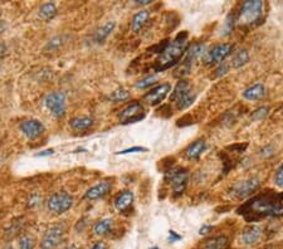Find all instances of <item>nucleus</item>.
<instances>
[{
  "label": "nucleus",
  "instance_id": "nucleus-1",
  "mask_svg": "<svg viewBox=\"0 0 283 249\" xmlns=\"http://www.w3.org/2000/svg\"><path fill=\"white\" fill-rule=\"evenodd\" d=\"M283 194L265 190L253 196L251 200L238 208L237 213L249 223L258 222L267 217H278L283 214Z\"/></svg>",
  "mask_w": 283,
  "mask_h": 249
},
{
  "label": "nucleus",
  "instance_id": "nucleus-2",
  "mask_svg": "<svg viewBox=\"0 0 283 249\" xmlns=\"http://www.w3.org/2000/svg\"><path fill=\"white\" fill-rule=\"evenodd\" d=\"M188 48V32L184 30V32H180L173 41L169 42V44L162 51V53L159 54V58L155 61V64H153L155 72L159 73V72H164L176 65L180 60L185 56Z\"/></svg>",
  "mask_w": 283,
  "mask_h": 249
},
{
  "label": "nucleus",
  "instance_id": "nucleus-3",
  "mask_svg": "<svg viewBox=\"0 0 283 249\" xmlns=\"http://www.w3.org/2000/svg\"><path fill=\"white\" fill-rule=\"evenodd\" d=\"M264 12V3L261 0H248L244 1L239 9L236 23L240 27H253L254 24L262 19Z\"/></svg>",
  "mask_w": 283,
  "mask_h": 249
},
{
  "label": "nucleus",
  "instance_id": "nucleus-4",
  "mask_svg": "<svg viewBox=\"0 0 283 249\" xmlns=\"http://www.w3.org/2000/svg\"><path fill=\"white\" fill-rule=\"evenodd\" d=\"M204 53H205V47L203 43H194L193 45H190L185 56H184V60L181 61V65L176 69L175 77H184V76L189 74L195 61L204 56Z\"/></svg>",
  "mask_w": 283,
  "mask_h": 249
},
{
  "label": "nucleus",
  "instance_id": "nucleus-5",
  "mask_svg": "<svg viewBox=\"0 0 283 249\" xmlns=\"http://www.w3.org/2000/svg\"><path fill=\"white\" fill-rule=\"evenodd\" d=\"M233 52V45L229 43H219L213 45L209 51H207L203 56L204 65H217L220 64L225 61L227 57H229Z\"/></svg>",
  "mask_w": 283,
  "mask_h": 249
},
{
  "label": "nucleus",
  "instance_id": "nucleus-6",
  "mask_svg": "<svg viewBox=\"0 0 283 249\" xmlns=\"http://www.w3.org/2000/svg\"><path fill=\"white\" fill-rule=\"evenodd\" d=\"M261 183L258 178H251L247 179V180L238 181L236 184L232 185V187L229 189V195L232 196V199H236V200H243V199H247L254 194L260 187Z\"/></svg>",
  "mask_w": 283,
  "mask_h": 249
},
{
  "label": "nucleus",
  "instance_id": "nucleus-7",
  "mask_svg": "<svg viewBox=\"0 0 283 249\" xmlns=\"http://www.w3.org/2000/svg\"><path fill=\"white\" fill-rule=\"evenodd\" d=\"M168 180L170 181L174 196L183 195L186 187H188V169H185V167H177V169L170 170V171L168 172Z\"/></svg>",
  "mask_w": 283,
  "mask_h": 249
},
{
  "label": "nucleus",
  "instance_id": "nucleus-8",
  "mask_svg": "<svg viewBox=\"0 0 283 249\" xmlns=\"http://www.w3.org/2000/svg\"><path fill=\"white\" fill-rule=\"evenodd\" d=\"M72 205H73V198L65 191L53 194L47 202V207L50 213L58 214V215L69 210Z\"/></svg>",
  "mask_w": 283,
  "mask_h": 249
},
{
  "label": "nucleus",
  "instance_id": "nucleus-9",
  "mask_svg": "<svg viewBox=\"0 0 283 249\" xmlns=\"http://www.w3.org/2000/svg\"><path fill=\"white\" fill-rule=\"evenodd\" d=\"M44 104L57 119L65 117V111H67V104H65V95L63 92H52L47 95Z\"/></svg>",
  "mask_w": 283,
  "mask_h": 249
},
{
  "label": "nucleus",
  "instance_id": "nucleus-10",
  "mask_svg": "<svg viewBox=\"0 0 283 249\" xmlns=\"http://www.w3.org/2000/svg\"><path fill=\"white\" fill-rule=\"evenodd\" d=\"M118 119L122 124H135L145 119V108L141 102H132L120 112Z\"/></svg>",
  "mask_w": 283,
  "mask_h": 249
},
{
  "label": "nucleus",
  "instance_id": "nucleus-11",
  "mask_svg": "<svg viewBox=\"0 0 283 249\" xmlns=\"http://www.w3.org/2000/svg\"><path fill=\"white\" fill-rule=\"evenodd\" d=\"M65 235V227L61 224L50 227L43 235V239L41 242L42 249H54L59 243L62 242Z\"/></svg>",
  "mask_w": 283,
  "mask_h": 249
},
{
  "label": "nucleus",
  "instance_id": "nucleus-12",
  "mask_svg": "<svg viewBox=\"0 0 283 249\" xmlns=\"http://www.w3.org/2000/svg\"><path fill=\"white\" fill-rule=\"evenodd\" d=\"M171 91L170 83H161L159 86L153 87L144 96V101L150 106H157L161 104Z\"/></svg>",
  "mask_w": 283,
  "mask_h": 249
},
{
  "label": "nucleus",
  "instance_id": "nucleus-13",
  "mask_svg": "<svg viewBox=\"0 0 283 249\" xmlns=\"http://www.w3.org/2000/svg\"><path fill=\"white\" fill-rule=\"evenodd\" d=\"M21 130L25 137L29 140H36L44 132L45 127L38 120H27L21 124Z\"/></svg>",
  "mask_w": 283,
  "mask_h": 249
},
{
  "label": "nucleus",
  "instance_id": "nucleus-14",
  "mask_svg": "<svg viewBox=\"0 0 283 249\" xmlns=\"http://www.w3.org/2000/svg\"><path fill=\"white\" fill-rule=\"evenodd\" d=\"M111 189H112L111 181H101L97 185H94L91 189L87 190L83 198L87 199V200H97V199L106 196L111 191Z\"/></svg>",
  "mask_w": 283,
  "mask_h": 249
},
{
  "label": "nucleus",
  "instance_id": "nucleus-15",
  "mask_svg": "<svg viewBox=\"0 0 283 249\" xmlns=\"http://www.w3.org/2000/svg\"><path fill=\"white\" fill-rule=\"evenodd\" d=\"M243 98L247 101H258L265 96V87L262 83H254L251 87L244 89L242 93Z\"/></svg>",
  "mask_w": 283,
  "mask_h": 249
},
{
  "label": "nucleus",
  "instance_id": "nucleus-16",
  "mask_svg": "<svg viewBox=\"0 0 283 249\" xmlns=\"http://www.w3.org/2000/svg\"><path fill=\"white\" fill-rule=\"evenodd\" d=\"M133 203V193L130 190H125L121 194H118L117 198L115 199V208L118 211L125 213L130 209V207Z\"/></svg>",
  "mask_w": 283,
  "mask_h": 249
},
{
  "label": "nucleus",
  "instance_id": "nucleus-17",
  "mask_svg": "<svg viewBox=\"0 0 283 249\" xmlns=\"http://www.w3.org/2000/svg\"><path fill=\"white\" fill-rule=\"evenodd\" d=\"M261 235H262V229L257 226H249L243 230L242 239L245 244L252 246V244L257 243L260 240Z\"/></svg>",
  "mask_w": 283,
  "mask_h": 249
},
{
  "label": "nucleus",
  "instance_id": "nucleus-18",
  "mask_svg": "<svg viewBox=\"0 0 283 249\" xmlns=\"http://www.w3.org/2000/svg\"><path fill=\"white\" fill-rule=\"evenodd\" d=\"M207 148V143L204 140H198L193 143L192 145H189L185 150V155L190 160H196L200 157V155L205 151Z\"/></svg>",
  "mask_w": 283,
  "mask_h": 249
},
{
  "label": "nucleus",
  "instance_id": "nucleus-19",
  "mask_svg": "<svg viewBox=\"0 0 283 249\" xmlns=\"http://www.w3.org/2000/svg\"><path fill=\"white\" fill-rule=\"evenodd\" d=\"M149 17H150V13L146 9H142L133 15L132 21H131V30L133 33H139L145 27V24L148 23Z\"/></svg>",
  "mask_w": 283,
  "mask_h": 249
},
{
  "label": "nucleus",
  "instance_id": "nucleus-20",
  "mask_svg": "<svg viewBox=\"0 0 283 249\" xmlns=\"http://www.w3.org/2000/svg\"><path fill=\"white\" fill-rule=\"evenodd\" d=\"M93 119L91 116H82V117H74L69 121V126L76 131H86L88 130L93 124Z\"/></svg>",
  "mask_w": 283,
  "mask_h": 249
},
{
  "label": "nucleus",
  "instance_id": "nucleus-21",
  "mask_svg": "<svg viewBox=\"0 0 283 249\" xmlns=\"http://www.w3.org/2000/svg\"><path fill=\"white\" fill-rule=\"evenodd\" d=\"M248 62H249V53H248L247 49H239V51H237L236 53L233 54V57H232L230 64H232L233 68L239 69L244 67Z\"/></svg>",
  "mask_w": 283,
  "mask_h": 249
},
{
  "label": "nucleus",
  "instance_id": "nucleus-22",
  "mask_svg": "<svg viewBox=\"0 0 283 249\" xmlns=\"http://www.w3.org/2000/svg\"><path fill=\"white\" fill-rule=\"evenodd\" d=\"M189 91H192V88H190V84H189L188 81L180 80L179 82L176 83V86L174 87V89H173V92H171L170 102H175L177 98H180L181 96L188 93Z\"/></svg>",
  "mask_w": 283,
  "mask_h": 249
},
{
  "label": "nucleus",
  "instance_id": "nucleus-23",
  "mask_svg": "<svg viewBox=\"0 0 283 249\" xmlns=\"http://www.w3.org/2000/svg\"><path fill=\"white\" fill-rule=\"evenodd\" d=\"M228 240L227 237L224 235H220V237H214L210 238V239L205 240V244H204V248L205 249H227Z\"/></svg>",
  "mask_w": 283,
  "mask_h": 249
},
{
  "label": "nucleus",
  "instance_id": "nucleus-24",
  "mask_svg": "<svg viewBox=\"0 0 283 249\" xmlns=\"http://www.w3.org/2000/svg\"><path fill=\"white\" fill-rule=\"evenodd\" d=\"M116 27L115 21H109L104 25V27H101L97 32L94 33V42H97V43H102L107 37L113 32Z\"/></svg>",
  "mask_w": 283,
  "mask_h": 249
},
{
  "label": "nucleus",
  "instance_id": "nucleus-25",
  "mask_svg": "<svg viewBox=\"0 0 283 249\" xmlns=\"http://www.w3.org/2000/svg\"><path fill=\"white\" fill-rule=\"evenodd\" d=\"M195 98H196V95L192 91H189L188 93H185L184 96H181L180 98H177L176 101H175V104H176V108L179 111H184L186 110L188 107L192 106L194 104Z\"/></svg>",
  "mask_w": 283,
  "mask_h": 249
},
{
  "label": "nucleus",
  "instance_id": "nucleus-26",
  "mask_svg": "<svg viewBox=\"0 0 283 249\" xmlns=\"http://www.w3.org/2000/svg\"><path fill=\"white\" fill-rule=\"evenodd\" d=\"M57 15V8L56 4L53 3H45L41 6V9H39V17L43 21H50V19H53L54 17Z\"/></svg>",
  "mask_w": 283,
  "mask_h": 249
},
{
  "label": "nucleus",
  "instance_id": "nucleus-27",
  "mask_svg": "<svg viewBox=\"0 0 283 249\" xmlns=\"http://www.w3.org/2000/svg\"><path fill=\"white\" fill-rule=\"evenodd\" d=\"M112 226H113L112 219H109V218H107V219H102L98 223H96L93 227V230L97 235H105L107 234V233H109V230L112 229Z\"/></svg>",
  "mask_w": 283,
  "mask_h": 249
},
{
  "label": "nucleus",
  "instance_id": "nucleus-28",
  "mask_svg": "<svg viewBox=\"0 0 283 249\" xmlns=\"http://www.w3.org/2000/svg\"><path fill=\"white\" fill-rule=\"evenodd\" d=\"M157 81V74H151V76H148V77H145L144 80L139 81V82L136 83V87L139 89H145L148 88V87H151L152 84H155Z\"/></svg>",
  "mask_w": 283,
  "mask_h": 249
},
{
  "label": "nucleus",
  "instance_id": "nucleus-29",
  "mask_svg": "<svg viewBox=\"0 0 283 249\" xmlns=\"http://www.w3.org/2000/svg\"><path fill=\"white\" fill-rule=\"evenodd\" d=\"M129 97H130V93L127 92L126 89L121 88V89H117V91H115V92L111 93V96H109V98L112 100V101H126V100H129Z\"/></svg>",
  "mask_w": 283,
  "mask_h": 249
},
{
  "label": "nucleus",
  "instance_id": "nucleus-30",
  "mask_svg": "<svg viewBox=\"0 0 283 249\" xmlns=\"http://www.w3.org/2000/svg\"><path fill=\"white\" fill-rule=\"evenodd\" d=\"M34 239L29 235H23L19 240V249H33L34 248Z\"/></svg>",
  "mask_w": 283,
  "mask_h": 249
},
{
  "label": "nucleus",
  "instance_id": "nucleus-31",
  "mask_svg": "<svg viewBox=\"0 0 283 249\" xmlns=\"http://www.w3.org/2000/svg\"><path fill=\"white\" fill-rule=\"evenodd\" d=\"M232 18H233V15H229V17L225 19L224 28H223V30H221V36H228V34L232 32V29H233L234 24H236V19H233V21H230V19Z\"/></svg>",
  "mask_w": 283,
  "mask_h": 249
},
{
  "label": "nucleus",
  "instance_id": "nucleus-32",
  "mask_svg": "<svg viewBox=\"0 0 283 249\" xmlns=\"http://www.w3.org/2000/svg\"><path fill=\"white\" fill-rule=\"evenodd\" d=\"M268 107H260L253 112V120H262L268 115Z\"/></svg>",
  "mask_w": 283,
  "mask_h": 249
},
{
  "label": "nucleus",
  "instance_id": "nucleus-33",
  "mask_svg": "<svg viewBox=\"0 0 283 249\" xmlns=\"http://www.w3.org/2000/svg\"><path fill=\"white\" fill-rule=\"evenodd\" d=\"M142 151H148V148L141 147V146H135V147L126 148V150L118 151V152H116V154L117 155H126V154H132V152H142Z\"/></svg>",
  "mask_w": 283,
  "mask_h": 249
},
{
  "label": "nucleus",
  "instance_id": "nucleus-34",
  "mask_svg": "<svg viewBox=\"0 0 283 249\" xmlns=\"http://www.w3.org/2000/svg\"><path fill=\"white\" fill-rule=\"evenodd\" d=\"M274 183L280 187H283V164L280 166L276 171V176H274Z\"/></svg>",
  "mask_w": 283,
  "mask_h": 249
},
{
  "label": "nucleus",
  "instance_id": "nucleus-35",
  "mask_svg": "<svg viewBox=\"0 0 283 249\" xmlns=\"http://www.w3.org/2000/svg\"><path fill=\"white\" fill-rule=\"evenodd\" d=\"M227 72H228V65L225 64V63H220V64H218V68L214 71V73H216L217 78H220V77H223L224 74H227Z\"/></svg>",
  "mask_w": 283,
  "mask_h": 249
},
{
  "label": "nucleus",
  "instance_id": "nucleus-36",
  "mask_svg": "<svg viewBox=\"0 0 283 249\" xmlns=\"http://www.w3.org/2000/svg\"><path fill=\"white\" fill-rule=\"evenodd\" d=\"M247 146H248V144L245 143V144H237V145H232V146H229L228 147V150H230V151H234V152H243L247 148Z\"/></svg>",
  "mask_w": 283,
  "mask_h": 249
},
{
  "label": "nucleus",
  "instance_id": "nucleus-37",
  "mask_svg": "<svg viewBox=\"0 0 283 249\" xmlns=\"http://www.w3.org/2000/svg\"><path fill=\"white\" fill-rule=\"evenodd\" d=\"M61 41H62V38H61V37H56L54 39L49 41V43L47 44L45 49H54V48H57L58 45H61Z\"/></svg>",
  "mask_w": 283,
  "mask_h": 249
},
{
  "label": "nucleus",
  "instance_id": "nucleus-38",
  "mask_svg": "<svg viewBox=\"0 0 283 249\" xmlns=\"http://www.w3.org/2000/svg\"><path fill=\"white\" fill-rule=\"evenodd\" d=\"M274 148L272 146H265V147L262 148V151H261V155L264 157H271L272 155L274 154Z\"/></svg>",
  "mask_w": 283,
  "mask_h": 249
},
{
  "label": "nucleus",
  "instance_id": "nucleus-39",
  "mask_svg": "<svg viewBox=\"0 0 283 249\" xmlns=\"http://www.w3.org/2000/svg\"><path fill=\"white\" fill-rule=\"evenodd\" d=\"M179 239H181V235L177 234L176 231L170 230V234H169V242L174 243V242H176V240H179Z\"/></svg>",
  "mask_w": 283,
  "mask_h": 249
},
{
  "label": "nucleus",
  "instance_id": "nucleus-40",
  "mask_svg": "<svg viewBox=\"0 0 283 249\" xmlns=\"http://www.w3.org/2000/svg\"><path fill=\"white\" fill-rule=\"evenodd\" d=\"M213 229V227L212 226H208V224H204L203 227L200 228V230H199V234L200 235H205V234H208L210 230Z\"/></svg>",
  "mask_w": 283,
  "mask_h": 249
},
{
  "label": "nucleus",
  "instance_id": "nucleus-41",
  "mask_svg": "<svg viewBox=\"0 0 283 249\" xmlns=\"http://www.w3.org/2000/svg\"><path fill=\"white\" fill-rule=\"evenodd\" d=\"M91 249H107V246L104 243V242H97V243L94 244Z\"/></svg>",
  "mask_w": 283,
  "mask_h": 249
},
{
  "label": "nucleus",
  "instance_id": "nucleus-42",
  "mask_svg": "<svg viewBox=\"0 0 283 249\" xmlns=\"http://www.w3.org/2000/svg\"><path fill=\"white\" fill-rule=\"evenodd\" d=\"M6 53V45L4 42L0 41V57H3Z\"/></svg>",
  "mask_w": 283,
  "mask_h": 249
},
{
  "label": "nucleus",
  "instance_id": "nucleus-43",
  "mask_svg": "<svg viewBox=\"0 0 283 249\" xmlns=\"http://www.w3.org/2000/svg\"><path fill=\"white\" fill-rule=\"evenodd\" d=\"M151 3H152L151 0H135V4H139V5H148Z\"/></svg>",
  "mask_w": 283,
  "mask_h": 249
},
{
  "label": "nucleus",
  "instance_id": "nucleus-44",
  "mask_svg": "<svg viewBox=\"0 0 283 249\" xmlns=\"http://www.w3.org/2000/svg\"><path fill=\"white\" fill-rule=\"evenodd\" d=\"M53 150L50 148V150H45V151H43V152H41V154L38 155V156H48V155H52L53 154Z\"/></svg>",
  "mask_w": 283,
  "mask_h": 249
},
{
  "label": "nucleus",
  "instance_id": "nucleus-45",
  "mask_svg": "<svg viewBox=\"0 0 283 249\" xmlns=\"http://www.w3.org/2000/svg\"><path fill=\"white\" fill-rule=\"evenodd\" d=\"M6 25H5V21H3V19H0V33H3L4 30H5Z\"/></svg>",
  "mask_w": 283,
  "mask_h": 249
},
{
  "label": "nucleus",
  "instance_id": "nucleus-46",
  "mask_svg": "<svg viewBox=\"0 0 283 249\" xmlns=\"http://www.w3.org/2000/svg\"><path fill=\"white\" fill-rule=\"evenodd\" d=\"M63 249H77V247L76 246H68V247H65V248H63Z\"/></svg>",
  "mask_w": 283,
  "mask_h": 249
},
{
  "label": "nucleus",
  "instance_id": "nucleus-47",
  "mask_svg": "<svg viewBox=\"0 0 283 249\" xmlns=\"http://www.w3.org/2000/svg\"><path fill=\"white\" fill-rule=\"evenodd\" d=\"M151 249H159V248H157V247H152V248H151Z\"/></svg>",
  "mask_w": 283,
  "mask_h": 249
},
{
  "label": "nucleus",
  "instance_id": "nucleus-48",
  "mask_svg": "<svg viewBox=\"0 0 283 249\" xmlns=\"http://www.w3.org/2000/svg\"><path fill=\"white\" fill-rule=\"evenodd\" d=\"M8 249H13V248H8Z\"/></svg>",
  "mask_w": 283,
  "mask_h": 249
}]
</instances>
